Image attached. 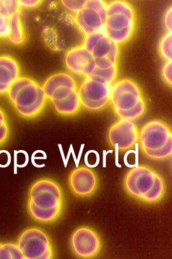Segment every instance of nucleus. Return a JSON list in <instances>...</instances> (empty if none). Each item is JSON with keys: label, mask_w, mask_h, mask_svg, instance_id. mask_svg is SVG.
<instances>
[{"label": "nucleus", "mask_w": 172, "mask_h": 259, "mask_svg": "<svg viewBox=\"0 0 172 259\" xmlns=\"http://www.w3.org/2000/svg\"><path fill=\"white\" fill-rule=\"evenodd\" d=\"M124 188L128 195L143 203H158L165 194L162 176L145 164L132 168L124 179Z\"/></svg>", "instance_id": "f257e3e1"}, {"label": "nucleus", "mask_w": 172, "mask_h": 259, "mask_svg": "<svg viewBox=\"0 0 172 259\" xmlns=\"http://www.w3.org/2000/svg\"><path fill=\"white\" fill-rule=\"evenodd\" d=\"M7 95L18 114L27 119L39 116L48 99L42 87L28 77H20L15 81Z\"/></svg>", "instance_id": "f03ea898"}, {"label": "nucleus", "mask_w": 172, "mask_h": 259, "mask_svg": "<svg viewBox=\"0 0 172 259\" xmlns=\"http://www.w3.org/2000/svg\"><path fill=\"white\" fill-rule=\"evenodd\" d=\"M139 143L142 152L150 159L162 160L171 156V130L163 121L155 119L142 126Z\"/></svg>", "instance_id": "7ed1b4c3"}, {"label": "nucleus", "mask_w": 172, "mask_h": 259, "mask_svg": "<svg viewBox=\"0 0 172 259\" xmlns=\"http://www.w3.org/2000/svg\"><path fill=\"white\" fill-rule=\"evenodd\" d=\"M83 46L93 57L96 68L107 69L117 64L119 45L111 41L105 31L86 35Z\"/></svg>", "instance_id": "20e7f679"}, {"label": "nucleus", "mask_w": 172, "mask_h": 259, "mask_svg": "<svg viewBox=\"0 0 172 259\" xmlns=\"http://www.w3.org/2000/svg\"><path fill=\"white\" fill-rule=\"evenodd\" d=\"M111 84L99 75H90L77 90L81 105L88 110L98 111L109 103Z\"/></svg>", "instance_id": "39448f33"}, {"label": "nucleus", "mask_w": 172, "mask_h": 259, "mask_svg": "<svg viewBox=\"0 0 172 259\" xmlns=\"http://www.w3.org/2000/svg\"><path fill=\"white\" fill-rule=\"evenodd\" d=\"M18 245L24 259H52L53 248L48 234L38 228L24 230L19 237Z\"/></svg>", "instance_id": "423d86ee"}, {"label": "nucleus", "mask_w": 172, "mask_h": 259, "mask_svg": "<svg viewBox=\"0 0 172 259\" xmlns=\"http://www.w3.org/2000/svg\"><path fill=\"white\" fill-rule=\"evenodd\" d=\"M28 200L39 209L48 210L64 205L63 190L54 180L42 178L31 185Z\"/></svg>", "instance_id": "0eeeda50"}, {"label": "nucleus", "mask_w": 172, "mask_h": 259, "mask_svg": "<svg viewBox=\"0 0 172 259\" xmlns=\"http://www.w3.org/2000/svg\"><path fill=\"white\" fill-rule=\"evenodd\" d=\"M107 5L102 0H87L86 5L76 13L75 22L86 35L105 31Z\"/></svg>", "instance_id": "6e6552de"}, {"label": "nucleus", "mask_w": 172, "mask_h": 259, "mask_svg": "<svg viewBox=\"0 0 172 259\" xmlns=\"http://www.w3.org/2000/svg\"><path fill=\"white\" fill-rule=\"evenodd\" d=\"M71 246L73 254L78 258H94L101 250V237L93 228L79 227L72 234Z\"/></svg>", "instance_id": "1a4fd4ad"}, {"label": "nucleus", "mask_w": 172, "mask_h": 259, "mask_svg": "<svg viewBox=\"0 0 172 259\" xmlns=\"http://www.w3.org/2000/svg\"><path fill=\"white\" fill-rule=\"evenodd\" d=\"M143 98L139 85L131 79H122L111 85L109 101L113 109L129 111Z\"/></svg>", "instance_id": "9d476101"}, {"label": "nucleus", "mask_w": 172, "mask_h": 259, "mask_svg": "<svg viewBox=\"0 0 172 259\" xmlns=\"http://www.w3.org/2000/svg\"><path fill=\"white\" fill-rule=\"evenodd\" d=\"M68 181L72 192L78 197H91L99 188L97 174L88 167L82 166L72 170Z\"/></svg>", "instance_id": "9b49d317"}, {"label": "nucleus", "mask_w": 172, "mask_h": 259, "mask_svg": "<svg viewBox=\"0 0 172 259\" xmlns=\"http://www.w3.org/2000/svg\"><path fill=\"white\" fill-rule=\"evenodd\" d=\"M135 20V15L124 13L108 15L105 24V33L117 44L126 42L134 33Z\"/></svg>", "instance_id": "f8f14e48"}, {"label": "nucleus", "mask_w": 172, "mask_h": 259, "mask_svg": "<svg viewBox=\"0 0 172 259\" xmlns=\"http://www.w3.org/2000/svg\"><path fill=\"white\" fill-rule=\"evenodd\" d=\"M139 131L134 120L121 118L109 128V144L112 147L117 144L119 152H126L139 141Z\"/></svg>", "instance_id": "ddd939ff"}, {"label": "nucleus", "mask_w": 172, "mask_h": 259, "mask_svg": "<svg viewBox=\"0 0 172 259\" xmlns=\"http://www.w3.org/2000/svg\"><path fill=\"white\" fill-rule=\"evenodd\" d=\"M65 64L72 73L86 77L96 69L93 57L84 46L75 47L66 53Z\"/></svg>", "instance_id": "4468645a"}, {"label": "nucleus", "mask_w": 172, "mask_h": 259, "mask_svg": "<svg viewBox=\"0 0 172 259\" xmlns=\"http://www.w3.org/2000/svg\"><path fill=\"white\" fill-rule=\"evenodd\" d=\"M20 67L10 56H0V84L11 86L20 77Z\"/></svg>", "instance_id": "2eb2a0df"}, {"label": "nucleus", "mask_w": 172, "mask_h": 259, "mask_svg": "<svg viewBox=\"0 0 172 259\" xmlns=\"http://www.w3.org/2000/svg\"><path fill=\"white\" fill-rule=\"evenodd\" d=\"M63 206L54 207L53 209H41L33 205L30 200L27 201V209L30 215L34 220L42 224H51L58 220L63 211Z\"/></svg>", "instance_id": "dca6fc26"}, {"label": "nucleus", "mask_w": 172, "mask_h": 259, "mask_svg": "<svg viewBox=\"0 0 172 259\" xmlns=\"http://www.w3.org/2000/svg\"><path fill=\"white\" fill-rule=\"evenodd\" d=\"M55 110L62 116H73L80 110L81 102L77 90H75L69 97L60 101L52 102Z\"/></svg>", "instance_id": "f3484780"}, {"label": "nucleus", "mask_w": 172, "mask_h": 259, "mask_svg": "<svg viewBox=\"0 0 172 259\" xmlns=\"http://www.w3.org/2000/svg\"><path fill=\"white\" fill-rule=\"evenodd\" d=\"M22 17V11H19L11 18L10 31L7 38L12 44L21 45L25 42L26 36Z\"/></svg>", "instance_id": "a211bd4d"}, {"label": "nucleus", "mask_w": 172, "mask_h": 259, "mask_svg": "<svg viewBox=\"0 0 172 259\" xmlns=\"http://www.w3.org/2000/svg\"><path fill=\"white\" fill-rule=\"evenodd\" d=\"M63 85H77V83L71 75L66 73H58L49 77L42 88L45 95L48 99L55 89Z\"/></svg>", "instance_id": "6ab92c4d"}, {"label": "nucleus", "mask_w": 172, "mask_h": 259, "mask_svg": "<svg viewBox=\"0 0 172 259\" xmlns=\"http://www.w3.org/2000/svg\"><path fill=\"white\" fill-rule=\"evenodd\" d=\"M115 113L119 118L127 120H135L143 116L146 111V103L144 98H141L135 107L129 111H120L114 109Z\"/></svg>", "instance_id": "aec40b11"}, {"label": "nucleus", "mask_w": 172, "mask_h": 259, "mask_svg": "<svg viewBox=\"0 0 172 259\" xmlns=\"http://www.w3.org/2000/svg\"><path fill=\"white\" fill-rule=\"evenodd\" d=\"M0 259H24V256L18 244L7 243L0 247Z\"/></svg>", "instance_id": "412c9836"}, {"label": "nucleus", "mask_w": 172, "mask_h": 259, "mask_svg": "<svg viewBox=\"0 0 172 259\" xmlns=\"http://www.w3.org/2000/svg\"><path fill=\"white\" fill-rule=\"evenodd\" d=\"M171 41L172 33L171 32L169 31L162 37L160 41V54L167 61H171L172 60Z\"/></svg>", "instance_id": "4be33fe9"}, {"label": "nucleus", "mask_w": 172, "mask_h": 259, "mask_svg": "<svg viewBox=\"0 0 172 259\" xmlns=\"http://www.w3.org/2000/svg\"><path fill=\"white\" fill-rule=\"evenodd\" d=\"M20 11L19 0H0V13L3 16L11 18Z\"/></svg>", "instance_id": "5701e85b"}, {"label": "nucleus", "mask_w": 172, "mask_h": 259, "mask_svg": "<svg viewBox=\"0 0 172 259\" xmlns=\"http://www.w3.org/2000/svg\"><path fill=\"white\" fill-rule=\"evenodd\" d=\"M117 73H118V67L117 64H115L112 67L107 69H101L96 67L91 75H99L103 77L107 82L111 84V82L116 79Z\"/></svg>", "instance_id": "b1692460"}, {"label": "nucleus", "mask_w": 172, "mask_h": 259, "mask_svg": "<svg viewBox=\"0 0 172 259\" xmlns=\"http://www.w3.org/2000/svg\"><path fill=\"white\" fill-rule=\"evenodd\" d=\"M62 3L70 11L78 13L84 8L87 0H62Z\"/></svg>", "instance_id": "393cba45"}, {"label": "nucleus", "mask_w": 172, "mask_h": 259, "mask_svg": "<svg viewBox=\"0 0 172 259\" xmlns=\"http://www.w3.org/2000/svg\"><path fill=\"white\" fill-rule=\"evenodd\" d=\"M11 18L0 13V38L8 37L10 31Z\"/></svg>", "instance_id": "a878e982"}, {"label": "nucleus", "mask_w": 172, "mask_h": 259, "mask_svg": "<svg viewBox=\"0 0 172 259\" xmlns=\"http://www.w3.org/2000/svg\"><path fill=\"white\" fill-rule=\"evenodd\" d=\"M172 62L167 61V63L164 64L163 67L162 69V77L166 81V82L168 83L169 86H171L172 84Z\"/></svg>", "instance_id": "bb28decb"}, {"label": "nucleus", "mask_w": 172, "mask_h": 259, "mask_svg": "<svg viewBox=\"0 0 172 259\" xmlns=\"http://www.w3.org/2000/svg\"><path fill=\"white\" fill-rule=\"evenodd\" d=\"M43 1L41 0H20V7H25L26 9H33L40 5Z\"/></svg>", "instance_id": "cd10ccee"}, {"label": "nucleus", "mask_w": 172, "mask_h": 259, "mask_svg": "<svg viewBox=\"0 0 172 259\" xmlns=\"http://www.w3.org/2000/svg\"><path fill=\"white\" fill-rule=\"evenodd\" d=\"M9 135V127L8 123L6 124L3 128L0 130V145L5 143L8 139Z\"/></svg>", "instance_id": "c85d7f7f"}, {"label": "nucleus", "mask_w": 172, "mask_h": 259, "mask_svg": "<svg viewBox=\"0 0 172 259\" xmlns=\"http://www.w3.org/2000/svg\"><path fill=\"white\" fill-rule=\"evenodd\" d=\"M172 9L169 8L168 9L167 13H166L165 17H164V24H165L166 28H167L168 31L171 32L172 31Z\"/></svg>", "instance_id": "c756f323"}, {"label": "nucleus", "mask_w": 172, "mask_h": 259, "mask_svg": "<svg viewBox=\"0 0 172 259\" xmlns=\"http://www.w3.org/2000/svg\"><path fill=\"white\" fill-rule=\"evenodd\" d=\"M8 122H7V116H6L5 111L0 107V130Z\"/></svg>", "instance_id": "7c9ffc66"}, {"label": "nucleus", "mask_w": 172, "mask_h": 259, "mask_svg": "<svg viewBox=\"0 0 172 259\" xmlns=\"http://www.w3.org/2000/svg\"><path fill=\"white\" fill-rule=\"evenodd\" d=\"M20 153H22V154H24V156H25V161H24V163L22 164H18V168H24L26 167V166L28 165V162H29V156H28V153L24 150H19L18 151V154H20Z\"/></svg>", "instance_id": "2f4dec72"}, {"label": "nucleus", "mask_w": 172, "mask_h": 259, "mask_svg": "<svg viewBox=\"0 0 172 259\" xmlns=\"http://www.w3.org/2000/svg\"><path fill=\"white\" fill-rule=\"evenodd\" d=\"M18 151H14V175H18Z\"/></svg>", "instance_id": "473e14b6"}, {"label": "nucleus", "mask_w": 172, "mask_h": 259, "mask_svg": "<svg viewBox=\"0 0 172 259\" xmlns=\"http://www.w3.org/2000/svg\"><path fill=\"white\" fill-rule=\"evenodd\" d=\"M11 86H9V85L0 84V95L7 94Z\"/></svg>", "instance_id": "72a5a7b5"}, {"label": "nucleus", "mask_w": 172, "mask_h": 259, "mask_svg": "<svg viewBox=\"0 0 172 259\" xmlns=\"http://www.w3.org/2000/svg\"><path fill=\"white\" fill-rule=\"evenodd\" d=\"M113 150H109L108 152H106L105 150L103 151V167H106V155L108 154V153H112Z\"/></svg>", "instance_id": "f704fd0d"}, {"label": "nucleus", "mask_w": 172, "mask_h": 259, "mask_svg": "<svg viewBox=\"0 0 172 259\" xmlns=\"http://www.w3.org/2000/svg\"><path fill=\"white\" fill-rule=\"evenodd\" d=\"M58 146H59V148H60V152H61V154H62V159H63V160H64V167H65V166H66V159H65V157H64L63 149H62V145H60V144H59Z\"/></svg>", "instance_id": "c9c22d12"}, {"label": "nucleus", "mask_w": 172, "mask_h": 259, "mask_svg": "<svg viewBox=\"0 0 172 259\" xmlns=\"http://www.w3.org/2000/svg\"><path fill=\"white\" fill-rule=\"evenodd\" d=\"M84 146L85 144H82V145H81L80 151H79L78 159H77V164H79V161H80L81 154H82L83 150H84Z\"/></svg>", "instance_id": "e433bc0d"}, {"label": "nucleus", "mask_w": 172, "mask_h": 259, "mask_svg": "<svg viewBox=\"0 0 172 259\" xmlns=\"http://www.w3.org/2000/svg\"><path fill=\"white\" fill-rule=\"evenodd\" d=\"M73 145H71V146H70V149L69 151V154H68L67 158H66V167H67L68 162H69V160L70 158V156H71V152H72V147H73Z\"/></svg>", "instance_id": "4c0bfd02"}, {"label": "nucleus", "mask_w": 172, "mask_h": 259, "mask_svg": "<svg viewBox=\"0 0 172 259\" xmlns=\"http://www.w3.org/2000/svg\"><path fill=\"white\" fill-rule=\"evenodd\" d=\"M2 244L3 243H0V247H1Z\"/></svg>", "instance_id": "58836bf2"}]
</instances>
